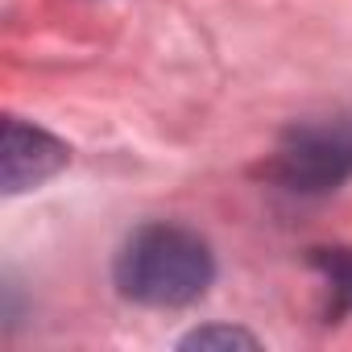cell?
I'll return each instance as SVG.
<instances>
[{
	"label": "cell",
	"mask_w": 352,
	"mask_h": 352,
	"mask_svg": "<svg viewBox=\"0 0 352 352\" xmlns=\"http://www.w3.org/2000/svg\"><path fill=\"white\" fill-rule=\"evenodd\" d=\"M112 282L120 298L157 307V311H179L199 302L216 282V253L212 245L183 224H141L124 236L112 261Z\"/></svg>",
	"instance_id": "obj_1"
},
{
	"label": "cell",
	"mask_w": 352,
	"mask_h": 352,
	"mask_svg": "<svg viewBox=\"0 0 352 352\" xmlns=\"http://www.w3.org/2000/svg\"><path fill=\"white\" fill-rule=\"evenodd\" d=\"M265 179L298 199H319L352 183V116L294 120L265 166Z\"/></svg>",
	"instance_id": "obj_2"
},
{
	"label": "cell",
	"mask_w": 352,
	"mask_h": 352,
	"mask_svg": "<svg viewBox=\"0 0 352 352\" xmlns=\"http://www.w3.org/2000/svg\"><path fill=\"white\" fill-rule=\"evenodd\" d=\"M67 162H71V145L63 137L21 116L5 120V153H0V187H5V195L38 191Z\"/></svg>",
	"instance_id": "obj_3"
},
{
	"label": "cell",
	"mask_w": 352,
	"mask_h": 352,
	"mask_svg": "<svg viewBox=\"0 0 352 352\" xmlns=\"http://www.w3.org/2000/svg\"><path fill=\"white\" fill-rule=\"evenodd\" d=\"M307 261L327 286V323L352 315V249L348 245H319L307 253Z\"/></svg>",
	"instance_id": "obj_4"
},
{
	"label": "cell",
	"mask_w": 352,
	"mask_h": 352,
	"mask_svg": "<svg viewBox=\"0 0 352 352\" xmlns=\"http://www.w3.org/2000/svg\"><path fill=\"white\" fill-rule=\"evenodd\" d=\"M179 348H199V352H232V348H261V340L245 327H232V323H208V327H195L179 340Z\"/></svg>",
	"instance_id": "obj_5"
}]
</instances>
